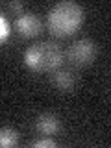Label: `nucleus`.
Returning <instances> with one entry per match:
<instances>
[{"label":"nucleus","mask_w":111,"mask_h":148,"mask_svg":"<svg viewBox=\"0 0 111 148\" xmlns=\"http://www.w3.org/2000/svg\"><path fill=\"white\" fill-rule=\"evenodd\" d=\"M83 22V8L78 2L63 0L48 11V28L54 35L67 37L74 34Z\"/></svg>","instance_id":"1"},{"label":"nucleus","mask_w":111,"mask_h":148,"mask_svg":"<svg viewBox=\"0 0 111 148\" xmlns=\"http://www.w3.org/2000/svg\"><path fill=\"white\" fill-rule=\"evenodd\" d=\"M65 54L61 46L52 41H43V43L32 45L24 52V65L32 71L37 72H46V71H56L63 63Z\"/></svg>","instance_id":"2"},{"label":"nucleus","mask_w":111,"mask_h":148,"mask_svg":"<svg viewBox=\"0 0 111 148\" xmlns=\"http://www.w3.org/2000/svg\"><path fill=\"white\" fill-rule=\"evenodd\" d=\"M96 54H98V46L91 39H78L69 46L67 50V59L69 63L76 65V67H85L95 61Z\"/></svg>","instance_id":"3"},{"label":"nucleus","mask_w":111,"mask_h":148,"mask_svg":"<svg viewBox=\"0 0 111 148\" xmlns=\"http://www.w3.org/2000/svg\"><path fill=\"white\" fill-rule=\"evenodd\" d=\"M15 28L18 30V34L24 35V37H35V35L41 34L43 24H41L39 17L34 15V13H22V15L17 17Z\"/></svg>","instance_id":"4"},{"label":"nucleus","mask_w":111,"mask_h":148,"mask_svg":"<svg viewBox=\"0 0 111 148\" xmlns=\"http://www.w3.org/2000/svg\"><path fill=\"white\" fill-rule=\"evenodd\" d=\"M35 128H37V132L43 133V135H54V133L59 132L61 122H59V119L56 117L54 113H41L39 117L35 119Z\"/></svg>","instance_id":"5"},{"label":"nucleus","mask_w":111,"mask_h":148,"mask_svg":"<svg viewBox=\"0 0 111 148\" xmlns=\"http://www.w3.org/2000/svg\"><path fill=\"white\" fill-rule=\"evenodd\" d=\"M50 83H52L58 91L69 92V91L74 89L76 80H74V74L69 72V71H52V74H50Z\"/></svg>","instance_id":"6"},{"label":"nucleus","mask_w":111,"mask_h":148,"mask_svg":"<svg viewBox=\"0 0 111 148\" xmlns=\"http://www.w3.org/2000/svg\"><path fill=\"white\" fill-rule=\"evenodd\" d=\"M0 145L4 148H11L18 145V132L13 128H2L0 130Z\"/></svg>","instance_id":"7"},{"label":"nucleus","mask_w":111,"mask_h":148,"mask_svg":"<svg viewBox=\"0 0 111 148\" xmlns=\"http://www.w3.org/2000/svg\"><path fill=\"white\" fill-rule=\"evenodd\" d=\"M9 34H11V26H9L6 15H2V17H0V39L6 41L9 37Z\"/></svg>","instance_id":"8"},{"label":"nucleus","mask_w":111,"mask_h":148,"mask_svg":"<svg viewBox=\"0 0 111 148\" xmlns=\"http://www.w3.org/2000/svg\"><path fill=\"white\" fill-rule=\"evenodd\" d=\"M32 146H35V148H54L56 146V141H54L52 137L35 139V141H32Z\"/></svg>","instance_id":"9"},{"label":"nucleus","mask_w":111,"mask_h":148,"mask_svg":"<svg viewBox=\"0 0 111 148\" xmlns=\"http://www.w3.org/2000/svg\"><path fill=\"white\" fill-rule=\"evenodd\" d=\"M8 8L11 9V11H17V13H21V15H22V2H17V0H13V2L8 4Z\"/></svg>","instance_id":"10"}]
</instances>
